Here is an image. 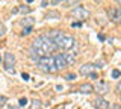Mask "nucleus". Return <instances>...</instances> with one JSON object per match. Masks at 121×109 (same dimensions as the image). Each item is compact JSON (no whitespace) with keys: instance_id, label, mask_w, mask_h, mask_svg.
Masks as SVG:
<instances>
[{"instance_id":"27","label":"nucleus","mask_w":121,"mask_h":109,"mask_svg":"<svg viewBox=\"0 0 121 109\" xmlns=\"http://www.w3.org/2000/svg\"><path fill=\"white\" fill-rule=\"evenodd\" d=\"M41 5H43V8H45V6L52 5V3H50V2H41Z\"/></svg>"},{"instance_id":"24","label":"nucleus","mask_w":121,"mask_h":109,"mask_svg":"<svg viewBox=\"0 0 121 109\" xmlns=\"http://www.w3.org/2000/svg\"><path fill=\"white\" fill-rule=\"evenodd\" d=\"M71 26H73V27H80L82 23H79V21H73V23H71Z\"/></svg>"},{"instance_id":"13","label":"nucleus","mask_w":121,"mask_h":109,"mask_svg":"<svg viewBox=\"0 0 121 109\" xmlns=\"http://www.w3.org/2000/svg\"><path fill=\"white\" fill-rule=\"evenodd\" d=\"M64 56H65V61H67L68 65H73L76 62V56H74V53H71V52H64Z\"/></svg>"},{"instance_id":"17","label":"nucleus","mask_w":121,"mask_h":109,"mask_svg":"<svg viewBox=\"0 0 121 109\" xmlns=\"http://www.w3.org/2000/svg\"><path fill=\"white\" fill-rule=\"evenodd\" d=\"M6 101H8L6 96H2V94H0V109H2V108H3V106L6 105Z\"/></svg>"},{"instance_id":"26","label":"nucleus","mask_w":121,"mask_h":109,"mask_svg":"<svg viewBox=\"0 0 121 109\" xmlns=\"http://www.w3.org/2000/svg\"><path fill=\"white\" fill-rule=\"evenodd\" d=\"M8 109H20V106H15V105H9Z\"/></svg>"},{"instance_id":"23","label":"nucleus","mask_w":121,"mask_h":109,"mask_svg":"<svg viewBox=\"0 0 121 109\" xmlns=\"http://www.w3.org/2000/svg\"><path fill=\"white\" fill-rule=\"evenodd\" d=\"M115 91H117V92H120V94H121V80L118 82V83H117V86H115Z\"/></svg>"},{"instance_id":"6","label":"nucleus","mask_w":121,"mask_h":109,"mask_svg":"<svg viewBox=\"0 0 121 109\" xmlns=\"http://www.w3.org/2000/svg\"><path fill=\"white\" fill-rule=\"evenodd\" d=\"M53 59H55V67H56V70H58V71L65 70L67 67H68V64H67V61H65V56H64V53L55 55V56H53Z\"/></svg>"},{"instance_id":"9","label":"nucleus","mask_w":121,"mask_h":109,"mask_svg":"<svg viewBox=\"0 0 121 109\" xmlns=\"http://www.w3.org/2000/svg\"><path fill=\"white\" fill-rule=\"evenodd\" d=\"M95 64H83V65L79 68V73L82 74V76H89L91 73H94V70H95Z\"/></svg>"},{"instance_id":"30","label":"nucleus","mask_w":121,"mask_h":109,"mask_svg":"<svg viewBox=\"0 0 121 109\" xmlns=\"http://www.w3.org/2000/svg\"><path fill=\"white\" fill-rule=\"evenodd\" d=\"M113 109H121V106H120L118 103H115V105H113Z\"/></svg>"},{"instance_id":"12","label":"nucleus","mask_w":121,"mask_h":109,"mask_svg":"<svg viewBox=\"0 0 121 109\" xmlns=\"http://www.w3.org/2000/svg\"><path fill=\"white\" fill-rule=\"evenodd\" d=\"M79 91H80L82 94H91V92H94V86L91 83H83Z\"/></svg>"},{"instance_id":"14","label":"nucleus","mask_w":121,"mask_h":109,"mask_svg":"<svg viewBox=\"0 0 121 109\" xmlns=\"http://www.w3.org/2000/svg\"><path fill=\"white\" fill-rule=\"evenodd\" d=\"M41 100L39 99H33L32 101H30V105H29V109H41Z\"/></svg>"},{"instance_id":"21","label":"nucleus","mask_w":121,"mask_h":109,"mask_svg":"<svg viewBox=\"0 0 121 109\" xmlns=\"http://www.w3.org/2000/svg\"><path fill=\"white\" fill-rule=\"evenodd\" d=\"M18 103H20V106H26V105H27V99H26V97H21Z\"/></svg>"},{"instance_id":"15","label":"nucleus","mask_w":121,"mask_h":109,"mask_svg":"<svg viewBox=\"0 0 121 109\" xmlns=\"http://www.w3.org/2000/svg\"><path fill=\"white\" fill-rule=\"evenodd\" d=\"M18 12H21V14H29L30 12V6L27 5H21V6H18Z\"/></svg>"},{"instance_id":"5","label":"nucleus","mask_w":121,"mask_h":109,"mask_svg":"<svg viewBox=\"0 0 121 109\" xmlns=\"http://www.w3.org/2000/svg\"><path fill=\"white\" fill-rule=\"evenodd\" d=\"M14 65H15V55L11 53V52H6L5 53V61H3V68H5L8 73L14 74V68H12Z\"/></svg>"},{"instance_id":"20","label":"nucleus","mask_w":121,"mask_h":109,"mask_svg":"<svg viewBox=\"0 0 121 109\" xmlns=\"http://www.w3.org/2000/svg\"><path fill=\"white\" fill-rule=\"evenodd\" d=\"M5 33H6L5 26H3V24H0V38H3V36H5Z\"/></svg>"},{"instance_id":"11","label":"nucleus","mask_w":121,"mask_h":109,"mask_svg":"<svg viewBox=\"0 0 121 109\" xmlns=\"http://www.w3.org/2000/svg\"><path fill=\"white\" fill-rule=\"evenodd\" d=\"M21 26L23 27H33V24H35V20H33L32 17H24V18H21Z\"/></svg>"},{"instance_id":"3","label":"nucleus","mask_w":121,"mask_h":109,"mask_svg":"<svg viewBox=\"0 0 121 109\" xmlns=\"http://www.w3.org/2000/svg\"><path fill=\"white\" fill-rule=\"evenodd\" d=\"M36 67L43 71V73H55V71H58L56 67H55V59H53V56L39 58V61L36 62Z\"/></svg>"},{"instance_id":"16","label":"nucleus","mask_w":121,"mask_h":109,"mask_svg":"<svg viewBox=\"0 0 121 109\" xmlns=\"http://www.w3.org/2000/svg\"><path fill=\"white\" fill-rule=\"evenodd\" d=\"M45 18H60V15H59L58 11H52V12H48L45 15Z\"/></svg>"},{"instance_id":"29","label":"nucleus","mask_w":121,"mask_h":109,"mask_svg":"<svg viewBox=\"0 0 121 109\" xmlns=\"http://www.w3.org/2000/svg\"><path fill=\"white\" fill-rule=\"evenodd\" d=\"M98 39H100V41H104V35H103V33H100V35H98Z\"/></svg>"},{"instance_id":"1","label":"nucleus","mask_w":121,"mask_h":109,"mask_svg":"<svg viewBox=\"0 0 121 109\" xmlns=\"http://www.w3.org/2000/svg\"><path fill=\"white\" fill-rule=\"evenodd\" d=\"M59 48L55 44L48 33H43V35L36 36L35 39L30 44V53L36 55L38 58H47V56H52L53 53H56Z\"/></svg>"},{"instance_id":"32","label":"nucleus","mask_w":121,"mask_h":109,"mask_svg":"<svg viewBox=\"0 0 121 109\" xmlns=\"http://www.w3.org/2000/svg\"><path fill=\"white\" fill-rule=\"evenodd\" d=\"M0 61H2V58H0Z\"/></svg>"},{"instance_id":"4","label":"nucleus","mask_w":121,"mask_h":109,"mask_svg":"<svg viewBox=\"0 0 121 109\" xmlns=\"http://www.w3.org/2000/svg\"><path fill=\"white\" fill-rule=\"evenodd\" d=\"M71 18L79 21V23H82L86 18H89V11L86 8H83V6H76L73 9V12H71Z\"/></svg>"},{"instance_id":"2","label":"nucleus","mask_w":121,"mask_h":109,"mask_svg":"<svg viewBox=\"0 0 121 109\" xmlns=\"http://www.w3.org/2000/svg\"><path fill=\"white\" fill-rule=\"evenodd\" d=\"M47 33H48V36L55 41V44L58 46L59 50L70 52L71 48L76 46V39L70 35V33H65V32L59 31V29H53V31L47 32Z\"/></svg>"},{"instance_id":"22","label":"nucleus","mask_w":121,"mask_h":109,"mask_svg":"<svg viewBox=\"0 0 121 109\" xmlns=\"http://www.w3.org/2000/svg\"><path fill=\"white\" fill-rule=\"evenodd\" d=\"M65 79H67V80H74V79H76V74L74 73H68Z\"/></svg>"},{"instance_id":"19","label":"nucleus","mask_w":121,"mask_h":109,"mask_svg":"<svg viewBox=\"0 0 121 109\" xmlns=\"http://www.w3.org/2000/svg\"><path fill=\"white\" fill-rule=\"evenodd\" d=\"M32 29H33V27H24V29H23V32H21V35H23V36L29 35V33L32 32Z\"/></svg>"},{"instance_id":"31","label":"nucleus","mask_w":121,"mask_h":109,"mask_svg":"<svg viewBox=\"0 0 121 109\" xmlns=\"http://www.w3.org/2000/svg\"><path fill=\"white\" fill-rule=\"evenodd\" d=\"M118 5H120V6H121V0H118Z\"/></svg>"},{"instance_id":"25","label":"nucleus","mask_w":121,"mask_h":109,"mask_svg":"<svg viewBox=\"0 0 121 109\" xmlns=\"http://www.w3.org/2000/svg\"><path fill=\"white\" fill-rule=\"evenodd\" d=\"M21 77L24 79V80H29V74H27V73H23V74H21Z\"/></svg>"},{"instance_id":"18","label":"nucleus","mask_w":121,"mask_h":109,"mask_svg":"<svg viewBox=\"0 0 121 109\" xmlns=\"http://www.w3.org/2000/svg\"><path fill=\"white\" fill-rule=\"evenodd\" d=\"M112 77H113V79L121 77V71H120V70H112Z\"/></svg>"},{"instance_id":"7","label":"nucleus","mask_w":121,"mask_h":109,"mask_svg":"<svg viewBox=\"0 0 121 109\" xmlns=\"http://www.w3.org/2000/svg\"><path fill=\"white\" fill-rule=\"evenodd\" d=\"M108 17L109 20L113 21L115 24H121V8H113L108 11Z\"/></svg>"},{"instance_id":"10","label":"nucleus","mask_w":121,"mask_h":109,"mask_svg":"<svg viewBox=\"0 0 121 109\" xmlns=\"http://www.w3.org/2000/svg\"><path fill=\"white\" fill-rule=\"evenodd\" d=\"M94 91H95L98 96H104V94L109 92V83H106V82H98L97 86H94Z\"/></svg>"},{"instance_id":"28","label":"nucleus","mask_w":121,"mask_h":109,"mask_svg":"<svg viewBox=\"0 0 121 109\" xmlns=\"http://www.w3.org/2000/svg\"><path fill=\"white\" fill-rule=\"evenodd\" d=\"M89 77H91V79H97V73H95V71H94V73H91Z\"/></svg>"},{"instance_id":"8","label":"nucleus","mask_w":121,"mask_h":109,"mask_svg":"<svg viewBox=\"0 0 121 109\" xmlns=\"http://www.w3.org/2000/svg\"><path fill=\"white\" fill-rule=\"evenodd\" d=\"M94 108L95 109H109V101L106 100V99H103V97H95V99H94Z\"/></svg>"}]
</instances>
